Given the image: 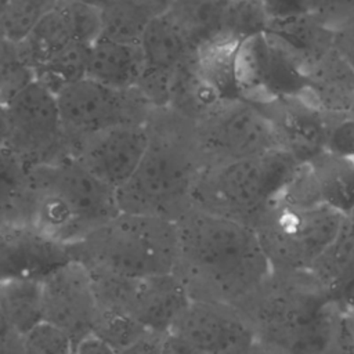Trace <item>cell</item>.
<instances>
[{"mask_svg": "<svg viewBox=\"0 0 354 354\" xmlns=\"http://www.w3.org/2000/svg\"><path fill=\"white\" fill-rule=\"evenodd\" d=\"M174 223V274L191 299L238 307L270 274L271 266L252 227L198 207H189Z\"/></svg>", "mask_w": 354, "mask_h": 354, "instance_id": "1", "label": "cell"}, {"mask_svg": "<svg viewBox=\"0 0 354 354\" xmlns=\"http://www.w3.org/2000/svg\"><path fill=\"white\" fill-rule=\"evenodd\" d=\"M116 191L68 153L29 169L25 221L72 245L119 214Z\"/></svg>", "mask_w": 354, "mask_h": 354, "instance_id": "2", "label": "cell"}, {"mask_svg": "<svg viewBox=\"0 0 354 354\" xmlns=\"http://www.w3.org/2000/svg\"><path fill=\"white\" fill-rule=\"evenodd\" d=\"M203 165L191 122L177 134L158 130L151 122V141L141 162L116 189L119 212L177 221L192 207V191Z\"/></svg>", "mask_w": 354, "mask_h": 354, "instance_id": "3", "label": "cell"}, {"mask_svg": "<svg viewBox=\"0 0 354 354\" xmlns=\"http://www.w3.org/2000/svg\"><path fill=\"white\" fill-rule=\"evenodd\" d=\"M297 165L299 162L281 148L203 165L191 205L253 228L259 217L277 203Z\"/></svg>", "mask_w": 354, "mask_h": 354, "instance_id": "4", "label": "cell"}, {"mask_svg": "<svg viewBox=\"0 0 354 354\" xmlns=\"http://www.w3.org/2000/svg\"><path fill=\"white\" fill-rule=\"evenodd\" d=\"M68 250L87 268L131 279L171 274L178 261L176 223L119 213Z\"/></svg>", "mask_w": 354, "mask_h": 354, "instance_id": "5", "label": "cell"}, {"mask_svg": "<svg viewBox=\"0 0 354 354\" xmlns=\"http://www.w3.org/2000/svg\"><path fill=\"white\" fill-rule=\"evenodd\" d=\"M343 218L328 206L296 209L277 201L253 230L271 270L308 271L335 238Z\"/></svg>", "mask_w": 354, "mask_h": 354, "instance_id": "6", "label": "cell"}, {"mask_svg": "<svg viewBox=\"0 0 354 354\" xmlns=\"http://www.w3.org/2000/svg\"><path fill=\"white\" fill-rule=\"evenodd\" d=\"M192 136L205 165L279 148L266 108L241 97L221 102L192 122Z\"/></svg>", "mask_w": 354, "mask_h": 354, "instance_id": "7", "label": "cell"}, {"mask_svg": "<svg viewBox=\"0 0 354 354\" xmlns=\"http://www.w3.org/2000/svg\"><path fill=\"white\" fill-rule=\"evenodd\" d=\"M68 145L123 124L149 123L156 111L138 88L119 90L83 77L55 94Z\"/></svg>", "mask_w": 354, "mask_h": 354, "instance_id": "8", "label": "cell"}, {"mask_svg": "<svg viewBox=\"0 0 354 354\" xmlns=\"http://www.w3.org/2000/svg\"><path fill=\"white\" fill-rule=\"evenodd\" d=\"M235 82L241 98L267 105L303 97L308 84V69L266 30L238 44Z\"/></svg>", "mask_w": 354, "mask_h": 354, "instance_id": "9", "label": "cell"}, {"mask_svg": "<svg viewBox=\"0 0 354 354\" xmlns=\"http://www.w3.org/2000/svg\"><path fill=\"white\" fill-rule=\"evenodd\" d=\"M253 335L296 326L332 310L329 293L310 271L271 270L266 279L235 307Z\"/></svg>", "mask_w": 354, "mask_h": 354, "instance_id": "10", "label": "cell"}, {"mask_svg": "<svg viewBox=\"0 0 354 354\" xmlns=\"http://www.w3.org/2000/svg\"><path fill=\"white\" fill-rule=\"evenodd\" d=\"M7 141L29 167L66 155L57 95L36 79L22 88L6 106Z\"/></svg>", "mask_w": 354, "mask_h": 354, "instance_id": "11", "label": "cell"}, {"mask_svg": "<svg viewBox=\"0 0 354 354\" xmlns=\"http://www.w3.org/2000/svg\"><path fill=\"white\" fill-rule=\"evenodd\" d=\"M151 141V122L102 130L68 145L66 153L115 191L134 173Z\"/></svg>", "mask_w": 354, "mask_h": 354, "instance_id": "12", "label": "cell"}, {"mask_svg": "<svg viewBox=\"0 0 354 354\" xmlns=\"http://www.w3.org/2000/svg\"><path fill=\"white\" fill-rule=\"evenodd\" d=\"M140 48L142 73L137 88L155 109H167L177 76L196 50L166 14L151 19Z\"/></svg>", "mask_w": 354, "mask_h": 354, "instance_id": "13", "label": "cell"}, {"mask_svg": "<svg viewBox=\"0 0 354 354\" xmlns=\"http://www.w3.org/2000/svg\"><path fill=\"white\" fill-rule=\"evenodd\" d=\"M101 37V10L59 1L18 44L19 58L32 71L75 48H87Z\"/></svg>", "mask_w": 354, "mask_h": 354, "instance_id": "14", "label": "cell"}, {"mask_svg": "<svg viewBox=\"0 0 354 354\" xmlns=\"http://www.w3.org/2000/svg\"><path fill=\"white\" fill-rule=\"evenodd\" d=\"M43 319L61 328L76 343L93 332L97 301L88 270L69 260L41 278Z\"/></svg>", "mask_w": 354, "mask_h": 354, "instance_id": "15", "label": "cell"}, {"mask_svg": "<svg viewBox=\"0 0 354 354\" xmlns=\"http://www.w3.org/2000/svg\"><path fill=\"white\" fill-rule=\"evenodd\" d=\"M72 260L64 245L28 221L0 223V282L41 279Z\"/></svg>", "mask_w": 354, "mask_h": 354, "instance_id": "16", "label": "cell"}, {"mask_svg": "<svg viewBox=\"0 0 354 354\" xmlns=\"http://www.w3.org/2000/svg\"><path fill=\"white\" fill-rule=\"evenodd\" d=\"M196 354H220L239 343L253 340V330L234 306L191 299L171 329Z\"/></svg>", "mask_w": 354, "mask_h": 354, "instance_id": "17", "label": "cell"}, {"mask_svg": "<svg viewBox=\"0 0 354 354\" xmlns=\"http://www.w3.org/2000/svg\"><path fill=\"white\" fill-rule=\"evenodd\" d=\"M274 124L279 148L299 163H308L325 152L330 122L329 113L304 97L263 105Z\"/></svg>", "mask_w": 354, "mask_h": 354, "instance_id": "18", "label": "cell"}, {"mask_svg": "<svg viewBox=\"0 0 354 354\" xmlns=\"http://www.w3.org/2000/svg\"><path fill=\"white\" fill-rule=\"evenodd\" d=\"M191 301L189 293L174 272L133 281L127 314L148 332L165 335Z\"/></svg>", "mask_w": 354, "mask_h": 354, "instance_id": "19", "label": "cell"}, {"mask_svg": "<svg viewBox=\"0 0 354 354\" xmlns=\"http://www.w3.org/2000/svg\"><path fill=\"white\" fill-rule=\"evenodd\" d=\"M325 112L354 115V68L335 50L329 51L308 72L303 95Z\"/></svg>", "mask_w": 354, "mask_h": 354, "instance_id": "20", "label": "cell"}, {"mask_svg": "<svg viewBox=\"0 0 354 354\" xmlns=\"http://www.w3.org/2000/svg\"><path fill=\"white\" fill-rule=\"evenodd\" d=\"M141 73L140 46L100 37L87 48L84 77L90 80L119 90H131L138 87Z\"/></svg>", "mask_w": 354, "mask_h": 354, "instance_id": "21", "label": "cell"}, {"mask_svg": "<svg viewBox=\"0 0 354 354\" xmlns=\"http://www.w3.org/2000/svg\"><path fill=\"white\" fill-rule=\"evenodd\" d=\"M267 32L297 57L308 72L333 50V25L310 12L272 18Z\"/></svg>", "mask_w": 354, "mask_h": 354, "instance_id": "22", "label": "cell"}, {"mask_svg": "<svg viewBox=\"0 0 354 354\" xmlns=\"http://www.w3.org/2000/svg\"><path fill=\"white\" fill-rule=\"evenodd\" d=\"M339 315L330 310L308 322L263 330L253 335V342L283 354H330L336 347Z\"/></svg>", "mask_w": 354, "mask_h": 354, "instance_id": "23", "label": "cell"}, {"mask_svg": "<svg viewBox=\"0 0 354 354\" xmlns=\"http://www.w3.org/2000/svg\"><path fill=\"white\" fill-rule=\"evenodd\" d=\"M230 3L231 0H171L166 15L198 50L221 40Z\"/></svg>", "mask_w": 354, "mask_h": 354, "instance_id": "24", "label": "cell"}, {"mask_svg": "<svg viewBox=\"0 0 354 354\" xmlns=\"http://www.w3.org/2000/svg\"><path fill=\"white\" fill-rule=\"evenodd\" d=\"M315 177L321 202L337 213L354 212V159L324 152L308 162Z\"/></svg>", "mask_w": 354, "mask_h": 354, "instance_id": "25", "label": "cell"}, {"mask_svg": "<svg viewBox=\"0 0 354 354\" xmlns=\"http://www.w3.org/2000/svg\"><path fill=\"white\" fill-rule=\"evenodd\" d=\"M328 293L354 277V217L346 216L330 243L308 270Z\"/></svg>", "mask_w": 354, "mask_h": 354, "instance_id": "26", "label": "cell"}, {"mask_svg": "<svg viewBox=\"0 0 354 354\" xmlns=\"http://www.w3.org/2000/svg\"><path fill=\"white\" fill-rule=\"evenodd\" d=\"M0 308L14 333L24 336L43 321L41 279L0 282Z\"/></svg>", "mask_w": 354, "mask_h": 354, "instance_id": "27", "label": "cell"}, {"mask_svg": "<svg viewBox=\"0 0 354 354\" xmlns=\"http://www.w3.org/2000/svg\"><path fill=\"white\" fill-rule=\"evenodd\" d=\"M29 169L10 147H0V223L25 221Z\"/></svg>", "mask_w": 354, "mask_h": 354, "instance_id": "28", "label": "cell"}, {"mask_svg": "<svg viewBox=\"0 0 354 354\" xmlns=\"http://www.w3.org/2000/svg\"><path fill=\"white\" fill-rule=\"evenodd\" d=\"M152 18L134 0H112L101 8V37L140 46Z\"/></svg>", "mask_w": 354, "mask_h": 354, "instance_id": "29", "label": "cell"}, {"mask_svg": "<svg viewBox=\"0 0 354 354\" xmlns=\"http://www.w3.org/2000/svg\"><path fill=\"white\" fill-rule=\"evenodd\" d=\"M272 17L264 0H231L223 26L221 40L241 43L268 29Z\"/></svg>", "mask_w": 354, "mask_h": 354, "instance_id": "30", "label": "cell"}, {"mask_svg": "<svg viewBox=\"0 0 354 354\" xmlns=\"http://www.w3.org/2000/svg\"><path fill=\"white\" fill-rule=\"evenodd\" d=\"M59 0H10L0 14V32L12 43H22Z\"/></svg>", "mask_w": 354, "mask_h": 354, "instance_id": "31", "label": "cell"}, {"mask_svg": "<svg viewBox=\"0 0 354 354\" xmlns=\"http://www.w3.org/2000/svg\"><path fill=\"white\" fill-rule=\"evenodd\" d=\"M93 332L108 342L118 353L148 333V330L127 313L98 307Z\"/></svg>", "mask_w": 354, "mask_h": 354, "instance_id": "32", "label": "cell"}, {"mask_svg": "<svg viewBox=\"0 0 354 354\" xmlns=\"http://www.w3.org/2000/svg\"><path fill=\"white\" fill-rule=\"evenodd\" d=\"M272 18L310 12L335 25L354 7V0H264Z\"/></svg>", "mask_w": 354, "mask_h": 354, "instance_id": "33", "label": "cell"}, {"mask_svg": "<svg viewBox=\"0 0 354 354\" xmlns=\"http://www.w3.org/2000/svg\"><path fill=\"white\" fill-rule=\"evenodd\" d=\"M22 344L26 354H73L75 342L61 328L41 321L26 332Z\"/></svg>", "mask_w": 354, "mask_h": 354, "instance_id": "34", "label": "cell"}, {"mask_svg": "<svg viewBox=\"0 0 354 354\" xmlns=\"http://www.w3.org/2000/svg\"><path fill=\"white\" fill-rule=\"evenodd\" d=\"M279 203L296 207L311 209L324 206L313 170L308 163H299L286 183L279 199Z\"/></svg>", "mask_w": 354, "mask_h": 354, "instance_id": "35", "label": "cell"}, {"mask_svg": "<svg viewBox=\"0 0 354 354\" xmlns=\"http://www.w3.org/2000/svg\"><path fill=\"white\" fill-rule=\"evenodd\" d=\"M33 80V71L19 57L0 58V106L6 108Z\"/></svg>", "mask_w": 354, "mask_h": 354, "instance_id": "36", "label": "cell"}, {"mask_svg": "<svg viewBox=\"0 0 354 354\" xmlns=\"http://www.w3.org/2000/svg\"><path fill=\"white\" fill-rule=\"evenodd\" d=\"M325 152L347 159H354V116H333L326 137Z\"/></svg>", "mask_w": 354, "mask_h": 354, "instance_id": "37", "label": "cell"}, {"mask_svg": "<svg viewBox=\"0 0 354 354\" xmlns=\"http://www.w3.org/2000/svg\"><path fill=\"white\" fill-rule=\"evenodd\" d=\"M333 50L354 68V7L333 25Z\"/></svg>", "mask_w": 354, "mask_h": 354, "instance_id": "38", "label": "cell"}, {"mask_svg": "<svg viewBox=\"0 0 354 354\" xmlns=\"http://www.w3.org/2000/svg\"><path fill=\"white\" fill-rule=\"evenodd\" d=\"M330 307L339 317L354 313V277L329 293Z\"/></svg>", "mask_w": 354, "mask_h": 354, "instance_id": "39", "label": "cell"}, {"mask_svg": "<svg viewBox=\"0 0 354 354\" xmlns=\"http://www.w3.org/2000/svg\"><path fill=\"white\" fill-rule=\"evenodd\" d=\"M73 354H119L108 342L94 332L84 335L75 343Z\"/></svg>", "mask_w": 354, "mask_h": 354, "instance_id": "40", "label": "cell"}, {"mask_svg": "<svg viewBox=\"0 0 354 354\" xmlns=\"http://www.w3.org/2000/svg\"><path fill=\"white\" fill-rule=\"evenodd\" d=\"M162 337L163 335L148 332L119 354H162Z\"/></svg>", "mask_w": 354, "mask_h": 354, "instance_id": "41", "label": "cell"}, {"mask_svg": "<svg viewBox=\"0 0 354 354\" xmlns=\"http://www.w3.org/2000/svg\"><path fill=\"white\" fill-rule=\"evenodd\" d=\"M162 354H196L192 347L174 332H167L162 337Z\"/></svg>", "mask_w": 354, "mask_h": 354, "instance_id": "42", "label": "cell"}, {"mask_svg": "<svg viewBox=\"0 0 354 354\" xmlns=\"http://www.w3.org/2000/svg\"><path fill=\"white\" fill-rule=\"evenodd\" d=\"M336 342H354V313L346 317H339Z\"/></svg>", "mask_w": 354, "mask_h": 354, "instance_id": "43", "label": "cell"}, {"mask_svg": "<svg viewBox=\"0 0 354 354\" xmlns=\"http://www.w3.org/2000/svg\"><path fill=\"white\" fill-rule=\"evenodd\" d=\"M140 7L148 11L153 18L167 12L171 0H134Z\"/></svg>", "mask_w": 354, "mask_h": 354, "instance_id": "44", "label": "cell"}, {"mask_svg": "<svg viewBox=\"0 0 354 354\" xmlns=\"http://www.w3.org/2000/svg\"><path fill=\"white\" fill-rule=\"evenodd\" d=\"M0 354H26L22 344V337L17 333H12L8 337L0 340Z\"/></svg>", "mask_w": 354, "mask_h": 354, "instance_id": "45", "label": "cell"}, {"mask_svg": "<svg viewBox=\"0 0 354 354\" xmlns=\"http://www.w3.org/2000/svg\"><path fill=\"white\" fill-rule=\"evenodd\" d=\"M14 57H19L18 44L10 41L0 32V58H14Z\"/></svg>", "mask_w": 354, "mask_h": 354, "instance_id": "46", "label": "cell"}, {"mask_svg": "<svg viewBox=\"0 0 354 354\" xmlns=\"http://www.w3.org/2000/svg\"><path fill=\"white\" fill-rule=\"evenodd\" d=\"M252 344H253V340L243 342V343H239L220 354H252Z\"/></svg>", "mask_w": 354, "mask_h": 354, "instance_id": "47", "label": "cell"}, {"mask_svg": "<svg viewBox=\"0 0 354 354\" xmlns=\"http://www.w3.org/2000/svg\"><path fill=\"white\" fill-rule=\"evenodd\" d=\"M7 141V113L6 108L0 106V147L6 145Z\"/></svg>", "mask_w": 354, "mask_h": 354, "instance_id": "48", "label": "cell"}, {"mask_svg": "<svg viewBox=\"0 0 354 354\" xmlns=\"http://www.w3.org/2000/svg\"><path fill=\"white\" fill-rule=\"evenodd\" d=\"M12 333H14V330L11 329L10 322L7 321V318H6L4 313H3V310L0 308V340L8 337V336L12 335Z\"/></svg>", "mask_w": 354, "mask_h": 354, "instance_id": "49", "label": "cell"}, {"mask_svg": "<svg viewBox=\"0 0 354 354\" xmlns=\"http://www.w3.org/2000/svg\"><path fill=\"white\" fill-rule=\"evenodd\" d=\"M59 1H71V3H79V4H84V6H90V7H95L98 10H101L102 7H105L108 3H111L112 0H59Z\"/></svg>", "mask_w": 354, "mask_h": 354, "instance_id": "50", "label": "cell"}, {"mask_svg": "<svg viewBox=\"0 0 354 354\" xmlns=\"http://www.w3.org/2000/svg\"><path fill=\"white\" fill-rule=\"evenodd\" d=\"M252 354H283L281 351H277L271 347H267V346H263V344H259L256 342H253L252 344Z\"/></svg>", "mask_w": 354, "mask_h": 354, "instance_id": "51", "label": "cell"}, {"mask_svg": "<svg viewBox=\"0 0 354 354\" xmlns=\"http://www.w3.org/2000/svg\"><path fill=\"white\" fill-rule=\"evenodd\" d=\"M335 351L340 354H354V342H336Z\"/></svg>", "mask_w": 354, "mask_h": 354, "instance_id": "52", "label": "cell"}, {"mask_svg": "<svg viewBox=\"0 0 354 354\" xmlns=\"http://www.w3.org/2000/svg\"><path fill=\"white\" fill-rule=\"evenodd\" d=\"M10 3V0H0V14L6 8V6Z\"/></svg>", "mask_w": 354, "mask_h": 354, "instance_id": "53", "label": "cell"}, {"mask_svg": "<svg viewBox=\"0 0 354 354\" xmlns=\"http://www.w3.org/2000/svg\"><path fill=\"white\" fill-rule=\"evenodd\" d=\"M330 354H340V353H339V351H335V350H333V351H332Z\"/></svg>", "mask_w": 354, "mask_h": 354, "instance_id": "54", "label": "cell"}, {"mask_svg": "<svg viewBox=\"0 0 354 354\" xmlns=\"http://www.w3.org/2000/svg\"><path fill=\"white\" fill-rule=\"evenodd\" d=\"M350 216H353V217H354V212H353V213H351V214H350Z\"/></svg>", "mask_w": 354, "mask_h": 354, "instance_id": "55", "label": "cell"}]
</instances>
